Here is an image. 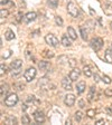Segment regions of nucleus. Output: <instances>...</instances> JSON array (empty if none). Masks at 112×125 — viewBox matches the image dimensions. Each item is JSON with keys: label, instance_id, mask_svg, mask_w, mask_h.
<instances>
[{"label": "nucleus", "instance_id": "nucleus-1", "mask_svg": "<svg viewBox=\"0 0 112 125\" xmlns=\"http://www.w3.org/2000/svg\"><path fill=\"white\" fill-rule=\"evenodd\" d=\"M18 103V95L15 93L9 94L8 96H6L5 98V105L8 107H13L16 104Z\"/></svg>", "mask_w": 112, "mask_h": 125}, {"label": "nucleus", "instance_id": "nucleus-2", "mask_svg": "<svg viewBox=\"0 0 112 125\" xmlns=\"http://www.w3.org/2000/svg\"><path fill=\"white\" fill-rule=\"evenodd\" d=\"M103 45H104L103 39L100 38V37H95V38H93L91 40V42H90V46H91V48L94 50V52H99L102 47H103Z\"/></svg>", "mask_w": 112, "mask_h": 125}, {"label": "nucleus", "instance_id": "nucleus-3", "mask_svg": "<svg viewBox=\"0 0 112 125\" xmlns=\"http://www.w3.org/2000/svg\"><path fill=\"white\" fill-rule=\"evenodd\" d=\"M36 74H37V70L35 69L34 67H29L25 70V73H24V78H25V81H26L27 83H29V82H31L35 77H36Z\"/></svg>", "mask_w": 112, "mask_h": 125}, {"label": "nucleus", "instance_id": "nucleus-4", "mask_svg": "<svg viewBox=\"0 0 112 125\" xmlns=\"http://www.w3.org/2000/svg\"><path fill=\"white\" fill-rule=\"evenodd\" d=\"M45 42L47 45H50L52 47H56L58 45V38L53 34H48L45 36Z\"/></svg>", "mask_w": 112, "mask_h": 125}, {"label": "nucleus", "instance_id": "nucleus-5", "mask_svg": "<svg viewBox=\"0 0 112 125\" xmlns=\"http://www.w3.org/2000/svg\"><path fill=\"white\" fill-rule=\"evenodd\" d=\"M67 12L70 13L72 17H74V18H76L78 16V8L77 6L75 5L74 2H72V1H70V2L67 3Z\"/></svg>", "mask_w": 112, "mask_h": 125}, {"label": "nucleus", "instance_id": "nucleus-6", "mask_svg": "<svg viewBox=\"0 0 112 125\" xmlns=\"http://www.w3.org/2000/svg\"><path fill=\"white\" fill-rule=\"evenodd\" d=\"M72 79H71V77L68 76V77H64L62 79V87L63 89H65V91H72L73 89V86H72Z\"/></svg>", "mask_w": 112, "mask_h": 125}, {"label": "nucleus", "instance_id": "nucleus-7", "mask_svg": "<svg viewBox=\"0 0 112 125\" xmlns=\"http://www.w3.org/2000/svg\"><path fill=\"white\" fill-rule=\"evenodd\" d=\"M34 120H35V122L36 123L42 124V123L45 122L46 117H45V114L42 112V111H36V112L34 113Z\"/></svg>", "mask_w": 112, "mask_h": 125}, {"label": "nucleus", "instance_id": "nucleus-8", "mask_svg": "<svg viewBox=\"0 0 112 125\" xmlns=\"http://www.w3.org/2000/svg\"><path fill=\"white\" fill-rule=\"evenodd\" d=\"M75 103V96L73 94H67L65 95V98H64V104L66 105L67 107H72Z\"/></svg>", "mask_w": 112, "mask_h": 125}, {"label": "nucleus", "instance_id": "nucleus-9", "mask_svg": "<svg viewBox=\"0 0 112 125\" xmlns=\"http://www.w3.org/2000/svg\"><path fill=\"white\" fill-rule=\"evenodd\" d=\"M80 75H81V70L78 69L77 67H74L73 69L71 70V73H70V77H71V79H72L73 82H75L76 79H78Z\"/></svg>", "mask_w": 112, "mask_h": 125}, {"label": "nucleus", "instance_id": "nucleus-10", "mask_svg": "<svg viewBox=\"0 0 112 125\" xmlns=\"http://www.w3.org/2000/svg\"><path fill=\"white\" fill-rule=\"evenodd\" d=\"M37 15L36 12H34V11H30V12H27L26 15H25V21L26 22H30V21H34L35 19H36Z\"/></svg>", "mask_w": 112, "mask_h": 125}, {"label": "nucleus", "instance_id": "nucleus-11", "mask_svg": "<svg viewBox=\"0 0 112 125\" xmlns=\"http://www.w3.org/2000/svg\"><path fill=\"white\" fill-rule=\"evenodd\" d=\"M70 36L68 35H63L62 36V39H61V42H62V45L64 47H70L71 45V40H70Z\"/></svg>", "mask_w": 112, "mask_h": 125}, {"label": "nucleus", "instance_id": "nucleus-12", "mask_svg": "<svg viewBox=\"0 0 112 125\" xmlns=\"http://www.w3.org/2000/svg\"><path fill=\"white\" fill-rule=\"evenodd\" d=\"M67 35L70 36V38L72 39V40H76V39H77V34H76L75 29H74L73 27H68L67 28Z\"/></svg>", "mask_w": 112, "mask_h": 125}, {"label": "nucleus", "instance_id": "nucleus-13", "mask_svg": "<svg viewBox=\"0 0 112 125\" xmlns=\"http://www.w3.org/2000/svg\"><path fill=\"white\" fill-rule=\"evenodd\" d=\"M85 87H86L85 82H83V81L78 82L77 85H76V92H77L78 94H82L84 91H85Z\"/></svg>", "mask_w": 112, "mask_h": 125}, {"label": "nucleus", "instance_id": "nucleus-14", "mask_svg": "<svg viewBox=\"0 0 112 125\" xmlns=\"http://www.w3.org/2000/svg\"><path fill=\"white\" fill-rule=\"evenodd\" d=\"M50 67V64L48 62H38V68L40 70H44V72H46V70H48Z\"/></svg>", "mask_w": 112, "mask_h": 125}, {"label": "nucleus", "instance_id": "nucleus-15", "mask_svg": "<svg viewBox=\"0 0 112 125\" xmlns=\"http://www.w3.org/2000/svg\"><path fill=\"white\" fill-rule=\"evenodd\" d=\"M21 65H23V62L20 59H16L13 62H11L10 64V68L12 69H18V68H21Z\"/></svg>", "mask_w": 112, "mask_h": 125}, {"label": "nucleus", "instance_id": "nucleus-16", "mask_svg": "<svg viewBox=\"0 0 112 125\" xmlns=\"http://www.w3.org/2000/svg\"><path fill=\"white\" fill-rule=\"evenodd\" d=\"M9 92V86L7 84H1V88H0V94H1V97L5 98L7 93Z\"/></svg>", "mask_w": 112, "mask_h": 125}, {"label": "nucleus", "instance_id": "nucleus-17", "mask_svg": "<svg viewBox=\"0 0 112 125\" xmlns=\"http://www.w3.org/2000/svg\"><path fill=\"white\" fill-rule=\"evenodd\" d=\"M104 59L107 62L112 64V49H107L104 54Z\"/></svg>", "mask_w": 112, "mask_h": 125}, {"label": "nucleus", "instance_id": "nucleus-18", "mask_svg": "<svg viewBox=\"0 0 112 125\" xmlns=\"http://www.w3.org/2000/svg\"><path fill=\"white\" fill-rule=\"evenodd\" d=\"M6 124H8V125H15V124H17V118H16L13 115H9V116L6 118Z\"/></svg>", "mask_w": 112, "mask_h": 125}, {"label": "nucleus", "instance_id": "nucleus-19", "mask_svg": "<svg viewBox=\"0 0 112 125\" xmlns=\"http://www.w3.org/2000/svg\"><path fill=\"white\" fill-rule=\"evenodd\" d=\"M83 74L86 76V77H91V76H93V73H92L91 70V67L87 65H85L83 67Z\"/></svg>", "mask_w": 112, "mask_h": 125}, {"label": "nucleus", "instance_id": "nucleus-20", "mask_svg": "<svg viewBox=\"0 0 112 125\" xmlns=\"http://www.w3.org/2000/svg\"><path fill=\"white\" fill-rule=\"evenodd\" d=\"M15 32H13L12 30H7L5 32V38L7 39V40H12V39H15Z\"/></svg>", "mask_w": 112, "mask_h": 125}, {"label": "nucleus", "instance_id": "nucleus-21", "mask_svg": "<svg viewBox=\"0 0 112 125\" xmlns=\"http://www.w3.org/2000/svg\"><path fill=\"white\" fill-rule=\"evenodd\" d=\"M94 95H95V87H94V86H91V87H90L89 95H87V98H89V101H90V102L93 101Z\"/></svg>", "mask_w": 112, "mask_h": 125}, {"label": "nucleus", "instance_id": "nucleus-22", "mask_svg": "<svg viewBox=\"0 0 112 125\" xmlns=\"http://www.w3.org/2000/svg\"><path fill=\"white\" fill-rule=\"evenodd\" d=\"M47 5L52 9H56L58 6V0H47Z\"/></svg>", "mask_w": 112, "mask_h": 125}, {"label": "nucleus", "instance_id": "nucleus-23", "mask_svg": "<svg viewBox=\"0 0 112 125\" xmlns=\"http://www.w3.org/2000/svg\"><path fill=\"white\" fill-rule=\"evenodd\" d=\"M80 32H81V37L83 40H87V31L84 29L83 26L80 27Z\"/></svg>", "mask_w": 112, "mask_h": 125}, {"label": "nucleus", "instance_id": "nucleus-24", "mask_svg": "<svg viewBox=\"0 0 112 125\" xmlns=\"http://www.w3.org/2000/svg\"><path fill=\"white\" fill-rule=\"evenodd\" d=\"M21 122H23V124H30V118H29L28 115L24 114L23 116H21Z\"/></svg>", "mask_w": 112, "mask_h": 125}, {"label": "nucleus", "instance_id": "nucleus-25", "mask_svg": "<svg viewBox=\"0 0 112 125\" xmlns=\"http://www.w3.org/2000/svg\"><path fill=\"white\" fill-rule=\"evenodd\" d=\"M74 115H75V116H74V117H75L76 122H81V121H82V118H83V113H82L81 111H77V112H76Z\"/></svg>", "mask_w": 112, "mask_h": 125}, {"label": "nucleus", "instance_id": "nucleus-26", "mask_svg": "<svg viewBox=\"0 0 112 125\" xmlns=\"http://www.w3.org/2000/svg\"><path fill=\"white\" fill-rule=\"evenodd\" d=\"M43 56H44V57H46V58H53V57H54V52H53L52 50H44Z\"/></svg>", "mask_w": 112, "mask_h": 125}, {"label": "nucleus", "instance_id": "nucleus-27", "mask_svg": "<svg viewBox=\"0 0 112 125\" xmlns=\"http://www.w3.org/2000/svg\"><path fill=\"white\" fill-rule=\"evenodd\" d=\"M55 22H56V25L60 27L63 26V23H64V21H63L62 17H60V16H55Z\"/></svg>", "mask_w": 112, "mask_h": 125}, {"label": "nucleus", "instance_id": "nucleus-28", "mask_svg": "<svg viewBox=\"0 0 112 125\" xmlns=\"http://www.w3.org/2000/svg\"><path fill=\"white\" fill-rule=\"evenodd\" d=\"M0 69H1V70H0V75H1V76H3L8 72V70H7V66H6L3 62L0 65Z\"/></svg>", "mask_w": 112, "mask_h": 125}, {"label": "nucleus", "instance_id": "nucleus-29", "mask_svg": "<svg viewBox=\"0 0 112 125\" xmlns=\"http://www.w3.org/2000/svg\"><path fill=\"white\" fill-rule=\"evenodd\" d=\"M8 15H9V11H8L7 9L1 8V10H0V16H1V18H6V17H8Z\"/></svg>", "mask_w": 112, "mask_h": 125}, {"label": "nucleus", "instance_id": "nucleus-30", "mask_svg": "<svg viewBox=\"0 0 112 125\" xmlns=\"http://www.w3.org/2000/svg\"><path fill=\"white\" fill-rule=\"evenodd\" d=\"M104 11H105V13L107 15H111L112 13V11H109V9H112V6L111 5H109V3H107V5H104Z\"/></svg>", "mask_w": 112, "mask_h": 125}, {"label": "nucleus", "instance_id": "nucleus-31", "mask_svg": "<svg viewBox=\"0 0 112 125\" xmlns=\"http://www.w3.org/2000/svg\"><path fill=\"white\" fill-rule=\"evenodd\" d=\"M68 58L66 57V56H60V57H58V62H60V64H64V62H68Z\"/></svg>", "mask_w": 112, "mask_h": 125}, {"label": "nucleus", "instance_id": "nucleus-32", "mask_svg": "<svg viewBox=\"0 0 112 125\" xmlns=\"http://www.w3.org/2000/svg\"><path fill=\"white\" fill-rule=\"evenodd\" d=\"M86 115H87L90 118H92V117H94V115H95V111H94V109H87Z\"/></svg>", "mask_w": 112, "mask_h": 125}, {"label": "nucleus", "instance_id": "nucleus-33", "mask_svg": "<svg viewBox=\"0 0 112 125\" xmlns=\"http://www.w3.org/2000/svg\"><path fill=\"white\" fill-rule=\"evenodd\" d=\"M15 87H17V89H18V91H24V89H25V85H24L23 83L15 84Z\"/></svg>", "mask_w": 112, "mask_h": 125}, {"label": "nucleus", "instance_id": "nucleus-34", "mask_svg": "<svg viewBox=\"0 0 112 125\" xmlns=\"http://www.w3.org/2000/svg\"><path fill=\"white\" fill-rule=\"evenodd\" d=\"M104 95L107 97H112V88H107L104 91Z\"/></svg>", "mask_w": 112, "mask_h": 125}, {"label": "nucleus", "instance_id": "nucleus-35", "mask_svg": "<svg viewBox=\"0 0 112 125\" xmlns=\"http://www.w3.org/2000/svg\"><path fill=\"white\" fill-rule=\"evenodd\" d=\"M102 79H103V82H104L105 84H111V78H110L109 76H107V75H103V77H102Z\"/></svg>", "mask_w": 112, "mask_h": 125}, {"label": "nucleus", "instance_id": "nucleus-36", "mask_svg": "<svg viewBox=\"0 0 112 125\" xmlns=\"http://www.w3.org/2000/svg\"><path fill=\"white\" fill-rule=\"evenodd\" d=\"M68 65H70L72 68H74L76 66V60L73 59V58H72V59H70V60H68Z\"/></svg>", "mask_w": 112, "mask_h": 125}, {"label": "nucleus", "instance_id": "nucleus-37", "mask_svg": "<svg viewBox=\"0 0 112 125\" xmlns=\"http://www.w3.org/2000/svg\"><path fill=\"white\" fill-rule=\"evenodd\" d=\"M78 107H80V108H84V107H85V101H84V99H80V101H78Z\"/></svg>", "mask_w": 112, "mask_h": 125}, {"label": "nucleus", "instance_id": "nucleus-38", "mask_svg": "<svg viewBox=\"0 0 112 125\" xmlns=\"http://www.w3.org/2000/svg\"><path fill=\"white\" fill-rule=\"evenodd\" d=\"M34 101H35L34 95H28V96H27V102H28V103H33Z\"/></svg>", "mask_w": 112, "mask_h": 125}, {"label": "nucleus", "instance_id": "nucleus-39", "mask_svg": "<svg viewBox=\"0 0 112 125\" xmlns=\"http://www.w3.org/2000/svg\"><path fill=\"white\" fill-rule=\"evenodd\" d=\"M10 55H11V50H8L7 54H3V55H2V58H8V57H10Z\"/></svg>", "mask_w": 112, "mask_h": 125}, {"label": "nucleus", "instance_id": "nucleus-40", "mask_svg": "<svg viewBox=\"0 0 112 125\" xmlns=\"http://www.w3.org/2000/svg\"><path fill=\"white\" fill-rule=\"evenodd\" d=\"M93 78H94V82H95V83L100 82V77H99V75H98V74H94V75H93Z\"/></svg>", "mask_w": 112, "mask_h": 125}, {"label": "nucleus", "instance_id": "nucleus-41", "mask_svg": "<svg viewBox=\"0 0 112 125\" xmlns=\"http://www.w3.org/2000/svg\"><path fill=\"white\" fill-rule=\"evenodd\" d=\"M95 124H97V125H102V124H104V120H103V118H101V120H98L97 122H95Z\"/></svg>", "mask_w": 112, "mask_h": 125}, {"label": "nucleus", "instance_id": "nucleus-42", "mask_svg": "<svg viewBox=\"0 0 112 125\" xmlns=\"http://www.w3.org/2000/svg\"><path fill=\"white\" fill-rule=\"evenodd\" d=\"M27 108H28V106H27V104H23V106H21V109H23V112H26Z\"/></svg>", "mask_w": 112, "mask_h": 125}, {"label": "nucleus", "instance_id": "nucleus-43", "mask_svg": "<svg viewBox=\"0 0 112 125\" xmlns=\"http://www.w3.org/2000/svg\"><path fill=\"white\" fill-rule=\"evenodd\" d=\"M86 23H89V25H92V23H93V22H92V21H87V22H86ZM85 27H89V28H90V30H93V29H94V27H93V26H85Z\"/></svg>", "mask_w": 112, "mask_h": 125}, {"label": "nucleus", "instance_id": "nucleus-44", "mask_svg": "<svg viewBox=\"0 0 112 125\" xmlns=\"http://www.w3.org/2000/svg\"><path fill=\"white\" fill-rule=\"evenodd\" d=\"M7 2H8V0H1V6L7 5Z\"/></svg>", "mask_w": 112, "mask_h": 125}, {"label": "nucleus", "instance_id": "nucleus-45", "mask_svg": "<svg viewBox=\"0 0 112 125\" xmlns=\"http://www.w3.org/2000/svg\"><path fill=\"white\" fill-rule=\"evenodd\" d=\"M17 20L18 21L21 20V13H18V16H17Z\"/></svg>", "mask_w": 112, "mask_h": 125}, {"label": "nucleus", "instance_id": "nucleus-46", "mask_svg": "<svg viewBox=\"0 0 112 125\" xmlns=\"http://www.w3.org/2000/svg\"><path fill=\"white\" fill-rule=\"evenodd\" d=\"M66 124H71V120H67V121H66Z\"/></svg>", "mask_w": 112, "mask_h": 125}, {"label": "nucleus", "instance_id": "nucleus-47", "mask_svg": "<svg viewBox=\"0 0 112 125\" xmlns=\"http://www.w3.org/2000/svg\"><path fill=\"white\" fill-rule=\"evenodd\" d=\"M110 27H111V29H112V22H111V23H110Z\"/></svg>", "mask_w": 112, "mask_h": 125}]
</instances>
